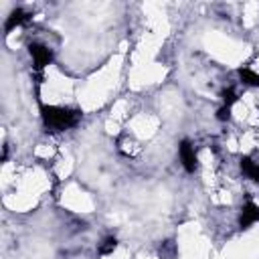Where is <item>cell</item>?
Masks as SVG:
<instances>
[{"instance_id":"6da1fadb","label":"cell","mask_w":259,"mask_h":259,"mask_svg":"<svg viewBox=\"0 0 259 259\" xmlns=\"http://www.w3.org/2000/svg\"><path fill=\"white\" fill-rule=\"evenodd\" d=\"M40 117H42L47 132H65L79 123L81 111L69 109V107H57V105H42Z\"/></svg>"},{"instance_id":"7a4b0ae2","label":"cell","mask_w":259,"mask_h":259,"mask_svg":"<svg viewBox=\"0 0 259 259\" xmlns=\"http://www.w3.org/2000/svg\"><path fill=\"white\" fill-rule=\"evenodd\" d=\"M28 53L32 57V63H34V69L36 71H42L47 65H51L53 61V51L47 47V45H40V42H32L28 47Z\"/></svg>"},{"instance_id":"3957f363","label":"cell","mask_w":259,"mask_h":259,"mask_svg":"<svg viewBox=\"0 0 259 259\" xmlns=\"http://www.w3.org/2000/svg\"><path fill=\"white\" fill-rule=\"evenodd\" d=\"M178 156H180V162H182L184 170L192 174L196 170V166H198V158H196V152H194V146L190 144V140H182L180 142Z\"/></svg>"},{"instance_id":"277c9868","label":"cell","mask_w":259,"mask_h":259,"mask_svg":"<svg viewBox=\"0 0 259 259\" xmlns=\"http://www.w3.org/2000/svg\"><path fill=\"white\" fill-rule=\"evenodd\" d=\"M259 221V206L253 200H247L241 208V217H239V227L241 229H249L251 225H255Z\"/></svg>"},{"instance_id":"5b68a950","label":"cell","mask_w":259,"mask_h":259,"mask_svg":"<svg viewBox=\"0 0 259 259\" xmlns=\"http://www.w3.org/2000/svg\"><path fill=\"white\" fill-rule=\"evenodd\" d=\"M241 172L247 178L259 182V158L257 156H243L241 158Z\"/></svg>"},{"instance_id":"8992f818","label":"cell","mask_w":259,"mask_h":259,"mask_svg":"<svg viewBox=\"0 0 259 259\" xmlns=\"http://www.w3.org/2000/svg\"><path fill=\"white\" fill-rule=\"evenodd\" d=\"M28 18H30V16H28V12H24L22 8H14V10L8 14L6 22H4V30H6V32H10L12 28H16V26L24 24Z\"/></svg>"},{"instance_id":"52a82bcc","label":"cell","mask_w":259,"mask_h":259,"mask_svg":"<svg viewBox=\"0 0 259 259\" xmlns=\"http://www.w3.org/2000/svg\"><path fill=\"white\" fill-rule=\"evenodd\" d=\"M239 77H241L243 83H247V85H251V87H259V73H255L253 69L241 67V69H239Z\"/></svg>"},{"instance_id":"ba28073f","label":"cell","mask_w":259,"mask_h":259,"mask_svg":"<svg viewBox=\"0 0 259 259\" xmlns=\"http://www.w3.org/2000/svg\"><path fill=\"white\" fill-rule=\"evenodd\" d=\"M115 247H117V239L115 237H107V239H103V243H99L97 251H99V255H111L115 251Z\"/></svg>"},{"instance_id":"9c48e42d","label":"cell","mask_w":259,"mask_h":259,"mask_svg":"<svg viewBox=\"0 0 259 259\" xmlns=\"http://www.w3.org/2000/svg\"><path fill=\"white\" fill-rule=\"evenodd\" d=\"M221 97H223V105L231 107V105H233V103L237 101V91H235L233 87H227V89H223Z\"/></svg>"},{"instance_id":"30bf717a","label":"cell","mask_w":259,"mask_h":259,"mask_svg":"<svg viewBox=\"0 0 259 259\" xmlns=\"http://www.w3.org/2000/svg\"><path fill=\"white\" fill-rule=\"evenodd\" d=\"M217 119H219V121H227V119H231V107H227V105L219 107V111H217Z\"/></svg>"}]
</instances>
